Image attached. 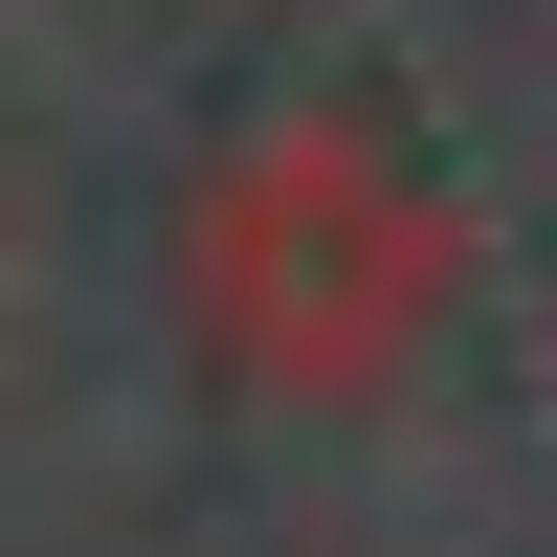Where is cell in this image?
<instances>
[{
    "label": "cell",
    "mask_w": 557,
    "mask_h": 557,
    "mask_svg": "<svg viewBox=\"0 0 557 557\" xmlns=\"http://www.w3.org/2000/svg\"><path fill=\"white\" fill-rule=\"evenodd\" d=\"M446 290H469V246H446V201L401 178L380 112H246L201 178H178V312H201V357L246 401H312V424H357V401L424 380Z\"/></svg>",
    "instance_id": "6da1fadb"
}]
</instances>
